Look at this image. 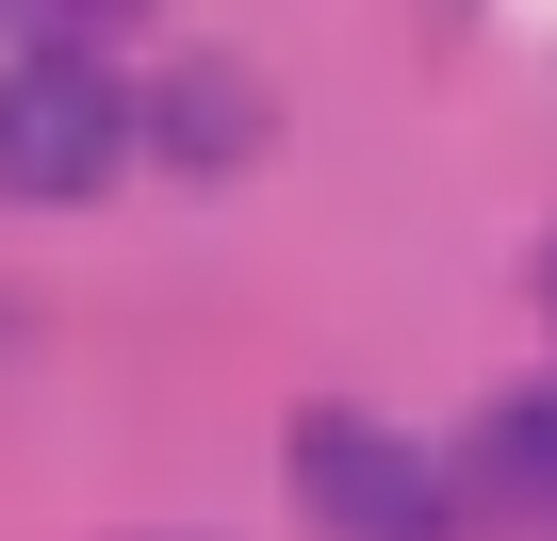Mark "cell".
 Wrapping results in <instances>:
<instances>
[{
    "instance_id": "5",
    "label": "cell",
    "mask_w": 557,
    "mask_h": 541,
    "mask_svg": "<svg viewBox=\"0 0 557 541\" xmlns=\"http://www.w3.org/2000/svg\"><path fill=\"white\" fill-rule=\"evenodd\" d=\"M115 17H148V0H0V34H115Z\"/></svg>"
},
{
    "instance_id": "1",
    "label": "cell",
    "mask_w": 557,
    "mask_h": 541,
    "mask_svg": "<svg viewBox=\"0 0 557 541\" xmlns=\"http://www.w3.org/2000/svg\"><path fill=\"white\" fill-rule=\"evenodd\" d=\"M132 83L99 66V34H17V66H0V197L17 213H83L115 164H132Z\"/></svg>"
},
{
    "instance_id": "3",
    "label": "cell",
    "mask_w": 557,
    "mask_h": 541,
    "mask_svg": "<svg viewBox=\"0 0 557 541\" xmlns=\"http://www.w3.org/2000/svg\"><path fill=\"white\" fill-rule=\"evenodd\" d=\"M132 132H148L164 164H197V181H213V164H246V148H262V83H246V66H181V83H148V99H132Z\"/></svg>"
},
{
    "instance_id": "4",
    "label": "cell",
    "mask_w": 557,
    "mask_h": 541,
    "mask_svg": "<svg viewBox=\"0 0 557 541\" xmlns=\"http://www.w3.org/2000/svg\"><path fill=\"white\" fill-rule=\"evenodd\" d=\"M459 492H492V508L557 525V378H541V394H492V410H475V443H459Z\"/></svg>"
},
{
    "instance_id": "6",
    "label": "cell",
    "mask_w": 557,
    "mask_h": 541,
    "mask_svg": "<svg viewBox=\"0 0 557 541\" xmlns=\"http://www.w3.org/2000/svg\"><path fill=\"white\" fill-rule=\"evenodd\" d=\"M541 312H557V246H541Z\"/></svg>"
},
{
    "instance_id": "2",
    "label": "cell",
    "mask_w": 557,
    "mask_h": 541,
    "mask_svg": "<svg viewBox=\"0 0 557 541\" xmlns=\"http://www.w3.org/2000/svg\"><path fill=\"white\" fill-rule=\"evenodd\" d=\"M296 508L329 541H459V476L377 410H296Z\"/></svg>"
}]
</instances>
